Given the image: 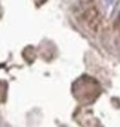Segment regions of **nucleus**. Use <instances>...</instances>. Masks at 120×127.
I'll return each instance as SVG.
<instances>
[{
	"label": "nucleus",
	"instance_id": "obj_1",
	"mask_svg": "<svg viewBox=\"0 0 120 127\" xmlns=\"http://www.w3.org/2000/svg\"><path fill=\"white\" fill-rule=\"evenodd\" d=\"M81 18L83 22L86 25V27L89 29L97 33L101 30V26H102V20H101V16L99 14V11L96 9L95 6H89L82 12Z\"/></svg>",
	"mask_w": 120,
	"mask_h": 127
}]
</instances>
